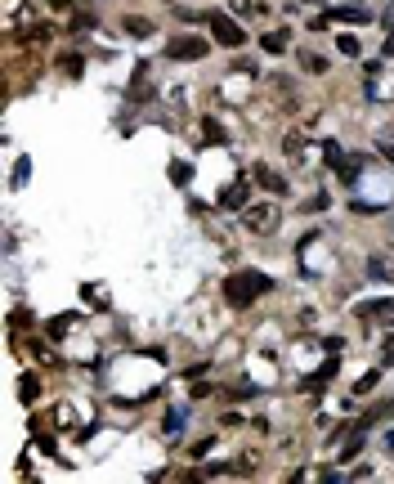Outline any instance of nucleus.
I'll use <instances>...</instances> for the list:
<instances>
[{
  "label": "nucleus",
  "mask_w": 394,
  "mask_h": 484,
  "mask_svg": "<svg viewBox=\"0 0 394 484\" xmlns=\"http://www.w3.org/2000/svg\"><path fill=\"white\" fill-rule=\"evenodd\" d=\"M287 45V31H273V36H264V50H273V54H278Z\"/></svg>",
  "instance_id": "3"
},
{
  "label": "nucleus",
  "mask_w": 394,
  "mask_h": 484,
  "mask_svg": "<svg viewBox=\"0 0 394 484\" xmlns=\"http://www.w3.org/2000/svg\"><path fill=\"white\" fill-rule=\"evenodd\" d=\"M211 31H215V36L225 41V45H242V31L233 27V23H229L225 14H211Z\"/></svg>",
  "instance_id": "1"
},
{
  "label": "nucleus",
  "mask_w": 394,
  "mask_h": 484,
  "mask_svg": "<svg viewBox=\"0 0 394 484\" xmlns=\"http://www.w3.org/2000/svg\"><path fill=\"white\" fill-rule=\"evenodd\" d=\"M170 54H175V59H202V54H206V45H202L197 36H179L175 45H170Z\"/></svg>",
  "instance_id": "2"
}]
</instances>
